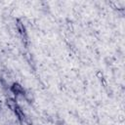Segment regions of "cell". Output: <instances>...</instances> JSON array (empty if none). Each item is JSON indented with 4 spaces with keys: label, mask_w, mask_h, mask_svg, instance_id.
<instances>
[{
    "label": "cell",
    "mask_w": 125,
    "mask_h": 125,
    "mask_svg": "<svg viewBox=\"0 0 125 125\" xmlns=\"http://www.w3.org/2000/svg\"><path fill=\"white\" fill-rule=\"evenodd\" d=\"M16 27H17V30L19 31L21 39H22V42L23 44L27 47L28 44H29V40H28V35H27V31H26V27L25 25L23 24V22L21 21V19H17L16 20Z\"/></svg>",
    "instance_id": "6da1fadb"
},
{
    "label": "cell",
    "mask_w": 125,
    "mask_h": 125,
    "mask_svg": "<svg viewBox=\"0 0 125 125\" xmlns=\"http://www.w3.org/2000/svg\"><path fill=\"white\" fill-rule=\"evenodd\" d=\"M10 91L15 95V96H19V95H24L25 93V90L24 88L19 83V82H14L11 87H10Z\"/></svg>",
    "instance_id": "7a4b0ae2"
},
{
    "label": "cell",
    "mask_w": 125,
    "mask_h": 125,
    "mask_svg": "<svg viewBox=\"0 0 125 125\" xmlns=\"http://www.w3.org/2000/svg\"><path fill=\"white\" fill-rule=\"evenodd\" d=\"M14 113H15V115H16V117L18 118V120L21 122V123H22V122H24V120H25V117H26V115L24 114V112H23V110L21 109V107L18 104L16 107H15V109H14Z\"/></svg>",
    "instance_id": "3957f363"
},
{
    "label": "cell",
    "mask_w": 125,
    "mask_h": 125,
    "mask_svg": "<svg viewBox=\"0 0 125 125\" xmlns=\"http://www.w3.org/2000/svg\"><path fill=\"white\" fill-rule=\"evenodd\" d=\"M5 103H6V105L8 106V108H9L10 110H12V111H14L15 107L18 105V104H17L16 100H15V99H13V98H7Z\"/></svg>",
    "instance_id": "277c9868"
},
{
    "label": "cell",
    "mask_w": 125,
    "mask_h": 125,
    "mask_svg": "<svg viewBox=\"0 0 125 125\" xmlns=\"http://www.w3.org/2000/svg\"><path fill=\"white\" fill-rule=\"evenodd\" d=\"M24 99L29 103V104H32L34 102V97H33V94L30 92V91H25L24 93Z\"/></svg>",
    "instance_id": "5b68a950"
},
{
    "label": "cell",
    "mask_w": 125,
    "mask_h": 125,
    "mask_svg": "<svg viewBox=\"0 0 125 125\" xmlns=\"http://www.w3.org/2000/svg\"><path fill=\"white\" fill-rule=\"evenodd\" d=\"M96 75H97L98 79L101 81V83L104 85V87L105 88V87H106V82H105V79H104V76L103 72H102L101 70H98V71H97V73H96Z\"/></svg>",
    "instance_id": "8992f818"
},
{
    "label": "cell",
    "mask_w": 125,
    "mask_h": 125,
    "mask_svg": "<svg viewBox=\"0 0 125 125\" xmlns=\"http://www.w3.org/2000/svg\"><path fill=\"white\" fill-rule=\"evenodd\" d=\"M2 109V102H1V100H0V110Z\"/></svg>",
    "instance_id": "52a82bcc"
}]
</instances>
